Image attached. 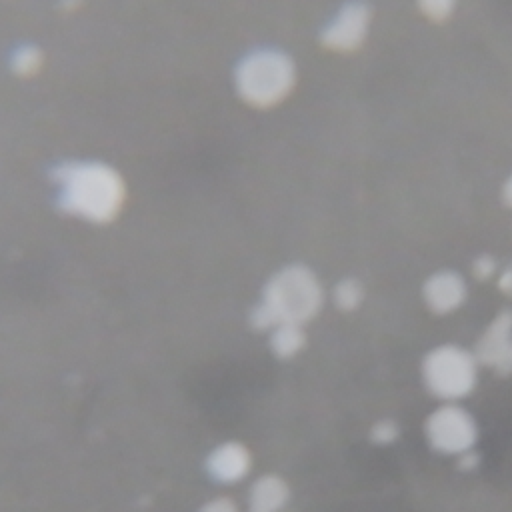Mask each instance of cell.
I'll return each mask as SVG.
<instances>
[{
  "instance_id": "cell-1",
  "label": "cell",
  "mask_w": 512,
  "mask_h": 512,
  "mask_svg": "<svg viewBox=\"0 0 512 512\" xmlns=\"http://www.w3.org/2000/svg\"><path fill=\"white\" fill-rule=\"evenodd\" d=\"M322 304V290L316 276L304 266H290L278 272L264 290L262 304L252 314L256 328L280 324H302Z\"/></svg>"
},
{
  "instance_id": "cell-2",
  "label": "cell",
  "mask_w": 512,
  "mask_h": 512,
  "mask_svg": "<svg viewBox=\"0 0 512 512\" xmlns=\"http://www.w3.org/2000/svg\"><path fill=\"white\" fill-rule=\"evenodd\" d=\"M62 182L60 204L94 222L110 220L122 204L118 176L102 164H68L58 172Z\"/></svg>"
},
{
  "instance_id": "cell-3",
  "label": "cell",
  "mask_w": 512,
  "mask_h": 512,
  "mask_svg": "<svg viewBox=\"0 0 512 512\" xmlns=\"http://www.w3.org/2000/svg\"><path fill=\"white\" fill-rule=\"evenodd\" d=\"M238 88L246 100L270 106L284 98L294 82L292 62L280 52H256L238 68Z\"/></svg>"
},
{
  "instance_id": "cell-4",
  "label": "cell",
  "mask_w": 512,
  "mask_h": 512,
  "mask_svg": "<svg viewBox=\"0 0 512 512\" xmlns=\"http://www.w3.org/2000/svg\"><path fill=\"white\" fill-rule=\"evenodd\" d=\"M422 374L434 396L458 400L470 394L476 384V358L460 346H438L426 354Z\"/></svg>"
},
{
  "instance_id": "cell-5",
  "label": "cell",
  "mask_w": 512,
  "mask_h": 512,
  "mask_svg": "<svg viewBox=\"0 0 512 512\" xmlns=\"http://www.w3.org/2000/svg\"><path fill=\"white\" fill-rule=\"evenodd\" d=\"M426 436L434 450L444 454H464L472 450L478 430L474 418L460 406L446 404L426 420Z\"/></svg>"
},
{
  "instance_id": "cell-6",
  "label": "cell",
  "mask_w": 512,
  "mask_h": 512,
  "mask_svg": "<svg viewBox=\"0 0 512 512\" xmlns=\"http://www.w3.org/2000/svg\"><path fill=\"white\" fill-rule=\"evenodd\" d=\"M474 358L498 372L512 368V310H502L492 320L476 344Z\"/></svg>"
},
{
  "instance_id": "cell-7",
  "label": "cell",
  "mask_w": 512,
  "mask_h": 512,
  "mask_svg": "<svg viewBox=\"0 0 512 512\" xmlns=\"http://www.w3.org/2000/svg\"><path fill=\"white\" fill-rule=\"evenodd\" d=\"M370 22V10L362 2H348L322 32V42L332 50H354L362 44Z\"/></svg>"
},
{
  "instance_id": "cell-8",
  "label": "cell",
  "mask_w": 512,
  "mask_h": 512,
  "mask_svg": "<svg viewBox=\"0 0 512 512\" xmlns=\"http://www.w3.org/2000/svg\"><path fill=\"white\" fill-rule=\"evenodd\" d=\"M466 298V282L452 270L432 274L424 284V300L436 314H448L456 310Z\"/></svg>"
},
{
  "instance_id": "cell-9",
  "label": "cell",
  "mask_w": 512,
  "mask_h": 512,
  "mask_svg": "<svg viewBox=\"0 0 512 512\" xmlns=\"http://www.w3.org/2000/svg\"><path fill=\"white\" fill-rule=\"evenodd\" d=\"M250 466V456L244 446L230 442L216 448L208 458V470L214 478L222 482H236L240 480Z\"/></svg>"
},
{
  "instance_id": "cell-10",
  "label": "cell",
  "mask_w": 512,
  "mask_h": 512,
  "mask_svg": "<svg viewBox=\"0 0 512 512\" xmlns=\"http://www.w3.org/2000/svg\"><path fill=\"white\" fill-rule=\"evenodd\" d=\"M288 500V486L278 476L260 478L250 490V512H278Z\"/></svg>"
},
{
  "instance_id": "cell-11",
  "label": "cell",
  "mask_w": 512,
  "mask_h": 512,
  "mask_svg": "<svg viewBox=\"0 0 512 512\" xmlns=\"http://www.w3.org/2000/svg\"><path fill=\"white\" fill-rule=\"evenodd\" d=\"M304 344V332L300 324H280L272 334V350L280 358L294 356Z\"/></svg>"
},
{
  "instance_id": "cell-12",
  "label": "cell",
  "mask_w": 512,
  "mask_h": 512,
  "mask_svg": "<svg viewBox=\"0 0 512 512\" xmlns=\"http://www.w3.org/2000/svg\"><path fill=\"white\" fill-rule=\"evenodd\" d=\"M362 296H364V292H362L360 282H356L352 278L342 280L334 290V300H336L338 308H342V310H354L362 302Z\"/></svg>"
},
{
  "instance_id": "cell-13",
  "label": "cell",
  "mask_w": 512,
  "mask_h": 512,
  "mask_svg": "<svg viewBox=\"0 0 512 512\" xmlns=\"http://www.w3.org/2000/svg\"><path fill=\"white\" fill-rule=\"evenodd\" d=\"M456 0H418L420 10L432 20H444L450 16Z\"/></svg>"
},
{
  "instance_id": "cell-14",
  "label": "cell",
  "mask_w": 512,
  "mask_h": 512,
  "mask_svg": "<svg viewBox=\"0 0 512 512\" xmlns=\"http://www.w3.org/2000/svg\"><path fill=\"white\" fill-rule=\"evenodd\" d=\"M398 436V428L392 420H380L374 428H372V440L378 444H388Z\"/></svg>"
},
{
  "instance_id": "cell-15",
  "label": "cell",
  "mask_w": 512,
  "mask_h": 512,
  "mask_svg": "<svg viewBox=\"0 0 512 512\" xmlns=\"http://www.w3.org/2000/svg\"><path fill=\"white\" fill-rule=\"evenodd\" d=\"M472 272L478 280H488L494 272H496V262L492 256H478L474 260V266H472Z\"/></svg>"
},
{
  "instance_id": "cell-16",
  "label": "cell",
  "mask_w": 512,
  "mask_h": 512,
  "mask_svg": "<svg viewBox=\"0 0 512 512\" xmlns=\"http://www.w3.org/2000/svg\"><path fill=\"white\" fill-rule=\"evenodd\" d=\"M202 512H236V506H234V502H230V500H226V498H220V500L208 502V504L202 508Z\"/></svg>"
},
{
  "instance_id": "cell-17",
  "label": "cell",
  "mask_w": 512,
  "mask_h": 512,
  "mask_svg": "<svg viewBox=\"0 0 512 512\" xmlns=\"http://www.w3.org/2000/svg\"><path fill=\"white\" fill-rule=\"evenodd\" d=\"M498 288H500L506 296L512 298V264H508V266L504 268V272L500 274V278H498Z\"/></svg>"
},
{
  "instance_id": "cell-18",
  "label": "cell",
  "mask_w": 512,
  "mask_h": 512,
  "mask_svg": "<svg viewBox=\"0 0 512 512\" xmlns=\"http://www.w3.org/2000/svg\"><path fill=\"white\" fill-rule=\"evenodd\" d=\"M16 66L22 70V72H28L30 68L36 66V54L32 50H24L20 54V60H16Z\"/></svg>"
},
{
  "instance_id": "cell-19",
  "label": "cell",
  "mask_w": 512,
  "mask_h": 512,
  "mask_svg": "<svg viewBox=\"0 0 512 512\" xmlns=\"http://www.w3.org/2000/svg\"><path fill=\"white\" fill-rule=\"evenodd\" d=\"M476 462H478V456H476L472 450H468V452L462 454V460H460L462 468H472Z\"/></svg>"
},
{
  "instance_id": "cell-20",
  "label": "cell",
  "mask_w": 512,
  "mask_h": 512,
  "mask_svg": "<svg viewBox=\"0 0 512 512\" xmlns=\"http://www.w3.org/2000/svg\"><path fill=\"white\" fill-rule=\"evenodd\" d=\"M502 198H504L506 206L512 208V176L506 180V184H504V188H502Z\"/></svg>"
}]
</instances>
